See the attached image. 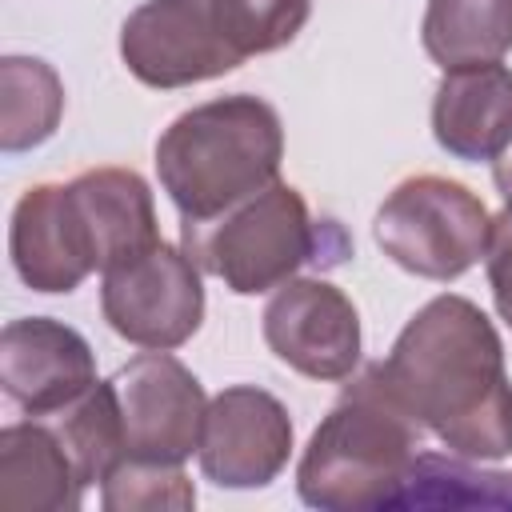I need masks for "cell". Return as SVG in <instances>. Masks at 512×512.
<instances>
[{
  "label": "cell",
  "instance_id": "6da1fadb",
  "mask_svg": "<svg viewBox=\"0 0 512 512\" xmlns=\"http://www.w3.org/2000/svg\"><path fill=\"white\" fill-rule=\"evenodd\" d=\"M400 408L468 460L512 452V384L492 320L464 296L428 300L372 364Z\"/></svg>",
  "mask_w": 512,
  "mask_h": 512
},
{
  "label": "cell",
  "instance_id": "7a4b0ae2",
  "mask_svg": "<svg viewBox=\"0 0 512 512\" xmlns=\"http://www.w3.org/2000/svg\"><path fill=\"white\" fill-rule=\"evenodd\" d=\"M312 0H148L120 32L128 72L148 88H184L284 48Z\"/></svg>",
  "mask_w": 512,
  "mask_h": 512
},
{
  "label": "cell",
  "instance_id": "3957f363",
  "mask_svg": "<svg viewBox=\"0 0 512 512\" xmlns=\"http://www.w3.org/2000/svg\"><path fill=\"white\" fill-rule=\"evenodd\" d=\"M284 128L260 96H220L176 116L156 140V172L184 224L212 220L276 180Z\"/></svg>",
  "mask_w": 512,
  "mask_h": 512
},
{
  "label": "cell",
  "instance_id": "277c9868",
  "mask_svg": "<svg viewBox=\"0 0 512 512\" xmlns=\"http://www.w3.org/2000/svg\"><path fill=\"white\" fill-rule=\"evenodd\" d=\"M420 448V424L384 388L376 368L356 376L312 432L296 468L304 504L328 512L388 508Z\"/></svg>",
  "mask_w": 512,
  "mask_h": 512
},
{
  "label": "cell",
  "instance_id": "5b68a950",
  "mask_svg": "<svg viewBox=\"0 0 512 512\" xmlns=\"http://www.w3.org/2000/svg\"><path fill=\"white\" fill-rule=\"evenodd\" d=\"M184 252L232 292L256 296L280 288L300 264L320 260L324 236L312 224L304 196L292 184L272 180L236 208L184 224Z\"/></svg>",
  "mask_w": 512,
  "mask_h": 512
},
{
  "label": "cell",
  "instance_id": "8992f818",
  "mask_svg": "<svg viewBox=\"0 0 512 512\" xmlns=\"http://www.w3.org/2000/svg\"><path fill=\"white\" fill-rule=\"evenodd\" d=\"M492 236V216L464 184L444 176H412L392 188L376 212V244L404 272L424 280H456Z\"/></svg>",
  "mask_w": 512,
  "mask_h": 512
},
{
  "label": "cell",
  "instance_id": "52a82bcc",
  "mask_svg": "<svg viewBox=\"0 0 512 512\" xmlns=\"http://www.w3.org/2000/svg\"><path fill=\"white\" fill-rule=\"evenodd\" d=\"M104 320L116 336L140 348H176L204 320V288L188 252L168 248L164 240L144 256L104 272L100 288Z\"/></svg>",
  "mask_w": 512,
  "mask_h": 512
},
{
  "label": "cell",
  "instance_id": "ba28073f",
  "mask_svg": "<svg viewBox=\"0 0 512 512\" xmlns=\"http://www.w3.org/2000/svg\"><path fill=\"white\" fill-rule=\"evenodd\" d=\"M112 388L124 420V456L184 464L200 452L208 400L200 380L176 356L152 348L124 364L112 376Z\"/></svg>",
  "mask_w": 512,
  "mask_h": 512
},
{
  "label": "cell",
  "instance_id": "9c48e42d",
  "mask_svg": "<svg viewBox=\"0 0 512 512\" xmlns=\"http://www.w3.org/2000/svg\"><path fill=\"white\" fill-rule=\"evenodd\" d=\"M268 348L312 380H344L360 360V316L328 280H284L264 308Z\"/></svg>",
  "mask_w": 512,
  "mask_h": 512
},
{
  "label": "cell",
  "instance_id": "30bf717a",
  "mask_svg": "<svg viewBox=\"0 0 512 512\" xmlns=\"http://www.w3.org/2000/svg\"><path fill=\"white\" fill-rule=\"evenodd\" d=\"M292 452L288 408L264 388H224L208 400L200 432V468L220 488L268 484Z\"/></svg>",
  "mask_w": 512,
  "mask_h": 512
},
{
  "label": "cell",
  "instance_id": "8fae6325",
  "mask_svg": "<svg viewBox=\"0 0 512 512\" xmlns=\"http://www.w3.org/2000/svg\"><path fill=\"white\" fill-rule=\"evenodd\" d=\"M0 384L28 416H48L96 384V360L76 328L28 316L0 336Z\"/></svg>",
  "mask_w": 512,
  "mask_h": 512
},
{
  "label": "cell",
  "instance_id": "7c38bea8",
  "mask_svg": "<svg viewBox=\"0 0 512 512\" xmlns=\"http://www.w3.org/2000/svg\"><path fill=\"white\" fill-rule=\"evenodd\" d=\"M68 200L96 272H112L160 244L148 184L128 168H92L68 184Z\"/></svg>",
  "mask_w": 512,
  "mask_h": 512
},
{
  "label": "cell",
  "instance_id": "4fadbf2b",
  "mask_svg": "<svg viewBox=\"0 0 512 512\" xmlns=\"http://www.w3.org/2000/svg\"><path fill=\"white\" fill-rule=\"evenodd\" d=\"M432 132L460 160H496L512 144V72L500 60L448 68L432 100Z\"/></svg>",
  "mask_w": 512,
  "mask_h": 512
},
{
  "label": "cell",
  "instance_id": "5bb4252c",
  "mask_svg": "<svg viewBox=\"0 0 512 512\" xmlns=\"http://www.w3.org/2000/svg\"><path fill=\"white\" fill-rule=\"evenodd\" d=\"M12 264L36 292H72L92 268L68 184H36L12 212Z\"/></svg>",
  "mask_w": 512,
  "mask_h": 512
},
{
  "label": "cell",
  "instance_id": "9a60e30c",
  "mask_svg": "<svg viewBox=\"0 0 512 512\" xmlns=\"http://www.w3.org/2000/svg\"><path fill=\"white\" fill-rule=\"evenodd\" d=\"M84 480L56 428L40 416L0 432V512H72Z\"/></svg>",
  "mask_w": 512,
  "mask_h": 512
},
{
  "label": "cell",
  "instance_id": "2e32d148",
  "mask_svg": "<svg viewBox=\"0 0 512 512\" xmlns=\"http://www.w3.org/2000/svg\"><path fill=\"white\" fill-rule=\"evenodd\" d=\"M420 36L444 72L492 64L512 48V0H428Z\"/></svg>",
  "mask_w": 512,
  "mask_h": 512
},
{
  "label": "cell",
  "instance_id": "e0dca14e",
  "mask_svg": "<svg viewBox=\"0 0 512 512\" xmlns=\"http://www.w3.org/2000/svg\"><path fill=\"white\" fill-rule=\"evenodd\" d=\"M512 508V472L472 468L468 456L416 452L388 508Z\"/></svg>",
  "mask_w": 512,
  "mask_h": 512
},
{
  "label": "cell",
  "instance_id": "ac0fdd59",
  "mask_svg": "<svg viewBox=\"0 0 512 512\" xmlns=\"http://www.w3.org/2000/svg\"><path fill=\"white\" fill-rule=\"evenodd\" d=\"M56 428L60 444L68 448L76 476L88 484H104L108 472L124 460V420H120V404H116V388L112 380H96L84 396H76L72 404L40 416Z\"/></svg>",
  "mask_w": 512,
  "mask_h": 512
},
{
  "label": "cell",
  "instance_id": "d6986e66",
  "mask_svg": "<svg viewBox=\"0 0 512 512\" xmlns=\"http://www.w3.org/2000/svg\"><path fill=\"white\" fill-rule=\"evenodd\" d=\"M64 112V84L44 60L8 56L0 64V148L24 152L48 140Z\"/></svg>",
  "mask_w": 512,
  "mask_h": 512
},
{
  "label": "cell",
  "instance_id": "ffe728a7",
  "mask_svg": "<svg viewBox=\"0 0 512 512\" xmlns=\"http://www.w3.org/2000/svg\"><path fill=\"white\" fill-rule=\"evenodd\" d=\"M196 504V488L180 464L164 460H132L124 456L104 480L108 512H180Z\"/></svg>",
  "mask_w": 512,
  "mask_h": 512
},
{
  "label": "cell",
  "instance_id": "44dd1931",
  "mask_svg": "<svg viewBox=\"0 0 512 512\" xmlns=\"http://www.w3.org/2000/svg\"><path fill=\"white\" fill-rule=\"evenodd\" d=\"M484 264H488V284H492L496 312H500V316L508 320V328H512V208H504V212L492 220V236H488Z\"/></svg>",
  "mask_w": 512,
  "mask_h": 512
},
{
  "label": "cell",
  "instance_id": "7402d4cb",
  "mask_svg": "<svg viewBox=\"0 0 512 512\" xmlns=\"http://www.w3.org/2000/svg\"><path fill=\"white\" fill-rule=\"evenodd\" d=\"M492 180H496V188H500L504 204L512 208V144L492 160Z\"/></svg>",
  "mask_w": 512,
  "mask_h": 512
}]
</instances>
